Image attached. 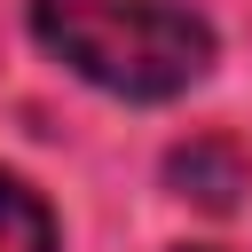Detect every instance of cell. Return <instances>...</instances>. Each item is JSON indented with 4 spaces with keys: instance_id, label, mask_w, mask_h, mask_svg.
Wrapping results in <instances>:
<instances>
[{
    "instance_id": "obj_3",
    "label": "cell",
    "mask_w": 252,
    "mask_h": 252,
    "mask_svg": "<svg viewBox=\"0 0 252 252\" xmlns=\"http://www.w3.org/2000/svg\"><path fill=\"white\" fill-rule=\"evenodd\" d=\"M0 252H63L55 244V213L16 173H0Z\"/></svg>"
},
{
    "instance_id": "obj_1",
    "label": "cell",
    "mask_w": 252,
    "mask_h": 252,
    "mask_svg": "<svg viewBox=\"0 0 252 252\" xmlns=\"http://www.w3.org/2000/svg\"><path fill=\"white\" fill-rule=\"evenodd\" d=\"M32 32L87 87L165 102L213 71V24L181 0H32Z\"/></svg>"
},
{
    "instance_id": "obj_2",
    "label": "cell",
    "mask_w": 252,
    "mask_h": 252,
    "mask_svg": "<svg viewBox=\"0 0 252 252\" xmlns=\"http://www.w3.org/2000/svg\"><path fill=\"white\" fill-rule=\"evenodd\" d=\"M173 181H181V197H197V205H236L244 165H236V150L197 142V150H173Z\"/></svg>"
}]
</instances>
